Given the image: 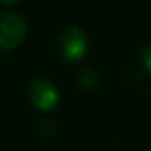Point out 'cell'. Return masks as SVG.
<instances>
[{"mask_svg": "<svg viewBox=\"0 0 151 151\" xmlns=\"http://www.w3.org/2000/svg\"><path fill=\"white\" fill-rule=\"evenodd\" d=\"M2 4H15V2H18V0H0Z\"/></svg>", "mask_w": 151, "mask_h": 151, "instance_id": "8992f818", "label": "cell"}, {"mask_svg": "<svg viewBox=\"0 0 151 151\" xmlns=\"http://www.w3.org/2000/svg\"><path fill=\"white\" fill-rule=\"evenodd\" d=\"M98 81H99V76L93 68L88 67V68L81 70V73H80V83H81V86H85V88H93V86L98 85Z\"/></svg>", "mask_w": 151, "mask_h": 151, "instance_id": "277c9868", "label": "cell"}, {"mask_svg": "<svg viewBox=\"0 0 151 151\" xmlns=\"http://www.w3.org/2000/svg\"><path fill=\"white\" fill-rule=\"evenodd\" d=\"M86 34L76 24H67L57 36V52L65 60H78L86 52Z\"/></svg>", "mask_w": 151, "mask_h": 151, "instance_id": "6da1fadb", "label": "cell"}, {"mask_svg": "<svg viewBox=\"0 0 151 151\" xmlns=\"http://www.w3.org/2000/svg\"><path fill=\"white\" fill-rule=\"evenodd\" d=\"M141 59H143V63L148 70H151V42L146 44L141 50Z\"/></svg>", "mask_w": 151, "mask_h": 151, "instance_id": "5b68a950", "label": "cell"}, {"mask_svg": "<svg viewBox=\"0 0 151 151\" xmlns=\"http://www.w3.org/2000/svg\"><path fill=\"white\" fill-rule=\"evenodd\" d=\"M26 33V23L23 17L15 12L0 13V50L17 47Z\"/></svg>", "mask_w": 151, "mask_h": 151, "instance_id": "7a4b0ae2", "label": "cell"}, {"mask_svg": "<svg viewBox=\"0 0 151 151\" xmlns=\"http://www.w3.org/2000/svg\"><path fill=\"white\" fill-rule=\"evenodd\" d=\"M28 96L37 109L49 111L59 101V91L55 85L47 78H34L28 85Z\"/></svg>", "mask_w": 151, "mask_h": 151, "instance_id": "3957f363", "label": "cell"}]
</instances>
